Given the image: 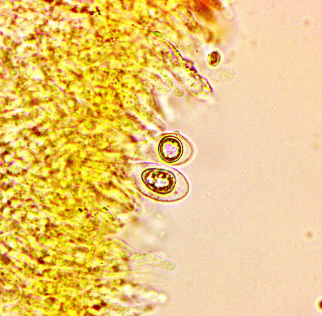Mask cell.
<instances>
[{
	"mask_svg": "<svg viewBox=\"0 0 322 316\" xmlns=\"http://www.w3.org/2000/svg\"><path fill=\"white\" fill-rule=\"evenodd\" d=\"M197 11L201 16L207 20H211L213 15L210 10L201 2L198 3L196 7Z\"/></svg>",
	"mask_w": 322,
	"mask_h": 316,
	"instance_id": "cell-1",
	"label": "cell"
},
{
	"mask_svg": "<svg viewBox=\"0 0 322 316\" xmlns=\"http://www.w3.org/2000/svg\"><path fill=\"white\" fill-rule=\"evenodd\" d=\"M211 1L212 2H209V3H210V5L212 6L213 7L217 8L218 9H219L221 7V5L218 1Z\"/></svg>",
	"mask_w": 322,
	"mask_h": 316,
	"instance_id": "cell-2",
	"label": "cell"
}]
</instances>
